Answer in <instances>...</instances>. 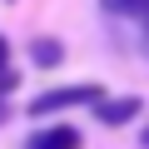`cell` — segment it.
I'll list each match as a JSON object with an SVG mask.
<instances>
[{"label":"cell","instance_id":"cell-1","mask_svg":"<svg viewBox=\"0 0 149 149\" xmlns=\"http://www.w3.org/2000/svg\"><path fill=\"white\" fill-rule=\"evenodd\" d=\"M104 100V85H60V90H45L30 100V114L45 119V114H60V109H85V104H100Z\"/></svg>","mask_w":149,"mask_h":149},{"label":"cell","instance_id":"cell-2","mask_svg":"<svg viewBox=\"0 0 149 149\" xmlns=\"http://www.w3.org/2000/svg\"><path fill=\"white\" fill-rule=\"evenodd\" d=\"M25 149H85V134L74 124H45L25 139Z\"/></svg>","mask_w":149,"mask_h":149},{"label":"cell","instance_id":"cell-3","mask_svg":"<svg viewBox=\"0 0 149 149\" xmlns=\"http://www.w3.org/2000/svg\"><path fill=\"white\" fill-rule=\"evenodd\" d=\"M139 109H144V100H139V95H119V100H100V104H95V119L114 129V124L139 119Z\"/></svg>","mask_w":149,"mask_h":149},{"label":"cell","instance_id":"cell-4","mask_svg":"<svg viewBox=\"0 0 149 149\" xmlns=\"http://www.w3.org/2000/svg\"><path fill=\"white\" fill-rule=\"evenodd\" d=\"M30 60H35V65H40V70H55V65H60V60H65V45H60V40H55V35H40V40H35V45H30Z\"/></svg>","mask_w":149,"mask_h":149},{"label":"cell","instance_id":"cell-5","mask_svg":"<svg viewBox=\"0 0 149 149\" xmlns=\"http://www.w3.org/2000/svg\"><path fill=\"white\" fill-rule=\"evenodd\" d=\"M109 15H124V20H144L149 25V0H100Z\"/></svg>","mask_w":149,"mask_h":149},{"label":"cell","instance_id":"cell-6","mask_svg":"<svg viewBox=\"0 0 149 149\" xmlns=\"http://www.w3.org/2000/svg\"><path fill=\"white\" fill-rule=\"evenodd\" d=\"M10 90H15V70H5V74H0V124L10 119Z\"/></svg>","mask_w":149,"mask_h":149},{"label":"cell","instance_id":"cell-7","mask_svg":"<svg viewBox=\"0 0 149 149\" xmlns=\"http://www.w3.org/2000/svg\"><path fill=\"white\" fill-rule=\"evenodd\" d=\"M5 70H10V40L0 35V74H5Z\"/></svg>","mask_w":149,"mask_h":149},{"label":"cell","instance_id":"cell-8","mask_svg":"<svg viewBox=\"0 0 149 149\" xmlns=\"http://www.w3.org/2000/svg\"><path fill=\"white\" fill-rule=\"evenodd\" d=\"M139 144H144V149H149V124H144V134H139Z\"/></svg>","mask_w":149,"mask_h":149}]
</instances>
